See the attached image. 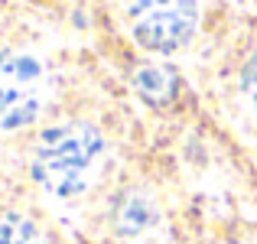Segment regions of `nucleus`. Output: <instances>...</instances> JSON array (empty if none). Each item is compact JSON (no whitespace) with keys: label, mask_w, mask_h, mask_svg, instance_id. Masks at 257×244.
I'll return each mask as SVG.
<instances>
[{"label":"nucleus","mask_w":257,"mask_h":244,"mask_svg":"<svg viewBox=\"0 0 257 244\" xmlns=\"http://www.w3.org/2000/svg\"><path fill=\"white\" fill-rule=\"evenodd\" d=\"M101 157H104V137L98 127L82 124V120L59 124L39 137L36 157H33V176L46 192L72 199V195L85 192Z\"/></svg>","instance_id":"f257e3e1"},{"label":"nucleus","mask_w":257,"mask_h":244,"mask_svg":"<svg viewBox=\"0 0 257 244\" xmlns=\"http://www.w3.org/2000/svg\"><path fill=\"white\" fill-rule=\"evenodd\" d=\"M131 33L150 52H176L192 39L199 23L195 0H131Z\"/></svg>","instance_id":"f03ea898"},{"label":"nucleus","mask_w":257,"mask_h":244,"mask_svg":"<svg viewBox=\"0 0 257 244\" xmlns=\"http://www.w3.org/2000/svg\"><path fill=\"white\" fill-rule=\"evenodd\" d=\"M43 107V65L17 49H0V131L33 124Z\"/></svg>","instance_id":"7ed1b4c3"},{"label":"nucleus","mask_w":257,"mask_h":244,"mask_svg":"<svg viewBox=\"0 0 257 244\" xmlns=\"http://www.w3.org/2000/svg\"><path fill=\"white\" fill-rule=\"evenodd\" d=\"M134 88L150 104H170L179 91V75L166 65H140L134 72Z\"/></svg>","instance_id":"20e7f679"},{"label":"nucleus","mask_w":257,"mask_h":244,"mask_svg":"<svg viewBox=\"0 0 257 244\" xmlns=\"http://www.w3.org/2000/svg\"><path fill=\"white\" fill-rule=\"evenodd\" d=\"M153 221H157V212H153V205L144 195H124L117 202V208H114V228L124 238H134V234L147 231Z\"/></svg>","instance_id":"39448f33"},{"label":"nucleus","mask_w":257,"mask_h":244,"mask_svg":"<svg viewBox=\"0 0 257 244\" xmlns=\"http://www.w3.org/2000/svg\"><path fill=\"white\" fill-rule=\"evenodd\" d=\"M0 244H46V238L23 215H0Z\"/></svg>","instance_id":"423d86ee"},{"label":"nucleus","mask_w":257,"mask_h":244,"mask_svg":"<svg viewBox=\"0 0 257 244\" xmlns=\"http://www.w3.org/2000/svg\"><path fill=\"white\" fill-rule=\"evenodd\" d=\"M241 88H244L247 104H251V107H254V114H257V52H254L251 59H247L244 72H241Z\"/></svg>","instance_id":"0eeeda50"}]
</instances>
